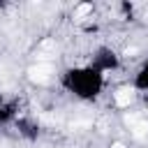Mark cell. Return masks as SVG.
<instances>
[{"label":"cell","mask_w":148,"mask_h":148,"mask_svg":"<svg viewBox=\"0 0 148 148\" xmlns=\"http://www.w3.org/2000/svg\"><path fill=\"white\" fill-rule=\"evenodd\" d=\"M106 83H109V79L102 72H97L95 67H90L88 62L69 65L60 72V88L81 104L99 102L106 90Z\"/></svg>","instance_id":"obj_1"},{"label":"cell","mask_w":148,"mask_h":148,"mask_svg":"<svg viewBox=\"0 0 148 148\" xmlns=\"http://www.w3.org/2000/svg\"><path fill=\"white\" fill-rule=\"evenodd\" d=\"M86 62H88L90 67H95L97 72H102L106 79H109V74H116V72L123 69V56H120V51H118L116 46H111V44H97V46L90 51V56H88Z\"/></svg>","instance_id":"obj_2"},{"label":"cell","mask_w":148,"mask_h":148,"mask_svg":"<svg viewBox=\"0 0 148 148\" xmlns=\"http://www.w3.org/2000/svg\"><path fill=\"white\" fill-rule=\"evenodd\" d=\"M130 88H132L136 95H148V58H143V60L136 65V69L132 72Z\"/></svg>","instance_id":"obj_3"},{"label":"cell","mask_w":148,"mask_h":148,"mask_svg":"<svg viewBox=\"0 0 148 148\" xmlns=\"http://www.w3.org/2000/svg\"><path fill=\"white\" fill-rule=\"evenodd\" d=\"M14 125H16L18 134H21L23 139H28V141H37V136H39V125H37V123H32L30 118H16Z\"/></svg>","instance_id":"obj_4"},{"label":"cell","mask_w":148,"mask_h":148,"mask_svg":"<svg viewBox=\"0 0 148 148\" xmlns=\"http://www.w3.org/2000/svg\"><path fill=\"white\" fill-rule=\"evenodd\" d=\"M16 118H18L16 106H14V104H9V102H2V99H0V127H5V125H9V123H14Z\"/></svg>","instance_id":"obj_5"},{"label":"cell","mask_w":148,"mask_h":148,"mask_svg":"<svg viewBox=\"0 0 148 148\" xmlns=\"http://www.w3.org/2000/svg\"><path fill=\"white\" fill-rule=\"evenodd\" d=\"M109 148H130L125 141H120V139H113L111 143H109Z\"/></svg>","instance_id":"obj_6"}]
</instances>
